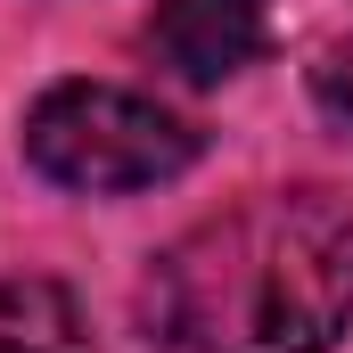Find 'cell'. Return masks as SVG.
I'll use <instances>...</instances> for the list:
<instances>
[{
    "instance_id": "6da1fadb",
    "label": "cell",
    "mask_w": 353,
    "mask_h": 353,
    "mask_svg": "<svg viewBox=\"0 0 353 353\" xmlns=\"http://www.w3.org/2000/svg\"><path fill=\"white\" fill-rule=\"evenodd\" d=\"M353 321V197L247 189L205 214L140 279L157 353H329Z\"/></svg>"
},
{
    "instance_id": "7a4b0ae2",
    "label": "cell",
    "mask_w": 353,
    "mask_h": 353,
    "mask_svg": "<svg viewBox=\"0 0 353 353\" xmlns=\"http://www.w3.org/2000/svg\"><path fill=\"white\" fill-rule=\"evenodd\" d=\"M25 165L58 189L115 197V189H157L197 165V132L165 115L157 99L115 83H58L25 115Z\"/></svg>"
},
{
    "instance_id": "3957f363",
    "label": "cell",
    "mask_w": 353,
    "mask_h": 353,
    "mask_svg": "<svg viewBox=\"0 0 353 353\" xmlns=\"http://www.w3.org/2000/svg\"><path fill=\"white\" fill-rule=\"evenodd\" d=\"M271 41V0H157L148 50L181 83H230Z\"/></svg>"
},
{
    "instance_id": "277c9868",
    "label": "cell",
    "mask_w": 353,
    "mask_h": 353,
    "mask_svg": "<svg viewBox=\"0 0 353 353\" xmlns=\"http://www.w3.org/2000/svg\"><path fill=\"white\" fill-rule=\"evenodd\" d=\"M74 345H83V304L50 271L0 279V353H74Z\"/></svg>"
},
{
    "instance_id": "5b68a950",
    "label": "cell",
    "mask_w": 353,
    "mask_h": 353,
    "mask_svg": "<svg viewBox=\"0 0 353 353\" xmlns=\"http://www.w3.org/2000/svg\"><path fill=\"white\" fill-rule=\"evenodd\" d=\"M312 99L329 107L337 132H353V50H337L329 66H312Z\"/></svg>"
}]
</instances>
